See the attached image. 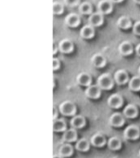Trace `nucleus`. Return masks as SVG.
I'll return each instance as SVG.
<instances>
[{"mask_svg": "<svg viewBox=\"0 0 140 158\" xmlns=\"http://www.w3.org/2000/svg\"><path fill=\"white\" fill-rule=\"evenodd\" d=\"M97 85L101 89L110 90L114 86V79H113V77L110 73H104L100 74L98 77V79H97Z\"/></svg>", "mask_w": 140, "mask_h": 158, "instance_id": "f257e3e1", "label": "nucleus"}, {"mask_svg": "<svg viewBox=\"0 0 140 158\" xmlns=\"http://www.w3.org/2000/svg\"><path fill=\"white\" fill-rule=\"evenodd\" d=\"M58 111L62 115L74 116L76 114V107L71 101H64L58 106Z\"/></svg>", "mask_w": 140, "mask_h": 158, "instance_id": "f03ea898", "label": "nucleus"}, {"mask_svg": "<svg viewBox=\"0 0 140 158\" xmlns=\"http://www.w3.org/2000/svg\"><path fill=\"white\" fill-rule=\"evenodd\" d=\"M123 137L128 140H135L140 137V128L136 125H129L123 131Z\"/></svg>", "mask_w": 140, "mask_h": 158, "instance_id": "7ed1b4c3", "label": "nucleus"}, {"mask_svg": "<svg viewBox=\"0 0 140 158\" xmlns=\"http://www.w3.org/2000/svg\"><path fill=\"white\" fill-rule=\"evenodd\" d=\"M107 103L112 109H119L123 104V99H122V97L120 94L114 93V94H111L108 98Z\"/></svg>", "mask_w": 140, "mask_h": 158, "instance_id": "20e7f679", "label": "nucleus"}, {"mask_svg": "<svg viewBox=\"0 0 140 158\" xmlns=\"http://www.w3.org/2000/svg\"><path fill=\"white\" fill-rule=\"evenodd\" d=\"M114 82L118 85H125L129 82V75H128V73L123 70V69H121V70H118L115 72L114 73Z\"/></svg>", "mask_w": 140, "mask_h": 158, "instance_id": "39448f33", "label": "nucleus"}, {"mask_svg": "<svg viewBox=\"0 0 140 158\" xmlns=\"http://www.w3.org/2000/svg\"><path fill=\"white\" fill-rule=\"evenodd\" d=\"M109 123L113 127H121L125 123V118L121 113H114L110 116Z\"/></svg>", "mask_w": 140, "mask_h": 158, "instance_id": "423d86ee", "label": "nucleus"}, {"mask_svg": "<svg viewBox=\"0 0 140 158\" xmlns=\"http://www.w3.org/2000/svg\"><path fill=\"white\" fill-rule=\"evenodd\" d=\"M58 49L60 52L64 53V54H69L74 51V43L70 40V39H62L59 41L58 43Z\"/></svg>", "mask_w": 140, "mask_h": 158, "instance_id": "0eeeda50", "label": "nucleus"}, {"mask_svg": "<svg viewBox=\"0 0 140 158\" xmlns=\"http://www.w3.org/2000/svg\"><path fill=\"white\" fill-rule=\"evenodd\" d=\"M86 97L92 100H97L101 96V89L98 85H91L87 87L85 90Z\"/></svg>", "mask_w": 140, "mask_h": 158, "instance_id": "6e6552de", "label": "nucleus"}, {"mask_svg": "<svg viewBox=\"0 0 140 158\" xmlns=\"http://www.w3.org/2000/svg\"><path fill=\"white\" fill-rule=\"evenodd\" d=\"M76 82L78 85L87 88L92 85V77L88 73L83 72L76 76Z\"/></svg>", "mask_w": 140, "mask_h": 158, "instance_id": "1a4fd4ad", "label": "nucleus"}, {"mask_svg": "<svg viewBox=\"0 0 140 158\" xmlns=\"http://www.w3.org/2000/svg\"><path fill=\"white\" fill-rule=\"evenodd\" d=\"M122 114L126 118H130V119L135 118L138 115V108L136 105L130 103L123 108Z\"/></svg>", "mask_w": 140, "mask_h": 158, "instance_id": "9d476101", "label": "nucleus"}, {"mask_svg": "<svg viewBox=\"0 0 140 158\" xmlns=\"http://www.w3.org/2000/svg\"><path fill=\"white\" fill-rule=\"evenodd\" d=\"M77 131L74 128H69L66 131H64L63 135H62V139L63 141H65L66 143H71L74 141H77Z\"/></svg>", "mask_w": 140, "mask_h": 158, "instance_id": "9b49d317", "label": "nucleus"}, {"mask_svg": "<svg viewBox=\"0 0 140 158\" xmlns=\"http://www.w3.org/2000/svg\"><path fill=\"white\" fill-rule=\"evenodd\" d=\"M90 143L94 146V147H97V148H101L103 147L106 143H107V140H106V138L101 134V133H96L94 134L91 139H90Z\"/></svg>", "mask_w": 140, "mask_h": 158, "instance_id": "f8f14e48", "label": "nucleus"}, {"mask_svg": "<svg viewBox=\"0 0 140 158\" xmlns=\"http://www.w3.org/2000/svg\"><path fill=\"white\" fill-rule=\"evenodd\" d=\"M98 12L103 14H110L112 10V3L110 0H101L98 4Z\"/></svg>", "mask_w": 140, "mask_h": 158, "instance_id": "ddd939ff", "label": "nucleus"}, {"mask_svg": "<svg viewBox=\"0 0 140 158\" xmlns=\"http://www.w3.org/2000/svg\"><path fill=\"white\" fill-rule=\"evenodd\" d=\"M119 52L122 56H129L134 51V47L131 42L129 41H123L119 45Z\"/></svg>", "mask_w": 140, "mask_h": 158, "instance_id": "4468645a", "label": "nucleus"}, {"mask_svg": "<svg viewBox=\"0 0 140 158\" xmlns=\"http://www.w3.org/2000/svg\"><path fill=\"white\" fill-rule=\"evenodd\" d=\"M104 22V18L103 15L99 12H95L92 13L89 18H88V23L91 26L93 27H97V26H100L103 24Z\"/></svg>", "mask_w": 140, "mask_h": 158, "instance_id": "2eb2a0df", "label": "nucleus"}, {"mask_svg": "<svg viewBox=\"0 0 140 158\" xmlns=\"http://www.w3.org/2000/svg\"><path fill=\"white\" fill-rule=\"evenodd\" d=\"M91 63L93 66H95L96 68H102L106 65L107 60L105 59V57L100 54V53H96L92 56L91 58Z\"/></svg>", "mask_w": 140, "mask_h": 158, "instance_id": "dca6fc26", "label": "nucleus"}, {"mask_svg": "<svg viewBox=\"0 0 140 158\" xmlns=\"http://www.w3.org/2000/svg\"><path fill=\"white\" fill-rule=\"evenodd\" d=\"M74 153V147L71 143H63L58 149V155L63 157H70Z\"/></svg>", "mask_w": 140, "mask_h": 158, "instance_id": "f3484780", "label": "nucleus"}, {"mask_svg": "<svg viewBox=\"0 0 140 158\" xmlns=\"http://www.w3.org/2000/svg\"><path fill=\"white\" fill-rule=\"evenodd\" d=\"M80 22H81V20H80L79 15H77L75 13L69 14L65 18V23L69 27H77L80 24Z\"/></svg>", "mask_w": 140, "mask_h": 158, "instance_id": "a211bd4d", "label": "nucleus"}, {"mask_svg": "<svg viewBox=\"0 0 140 158\" xmlns=\"http://www.w3.org/2000/svg\"><path fill=\"white\" fill-rule=\"evenodd\" d=\"M71 126L74 129H80L83 128L86 126V118L82 115H78L75 114L74 116H73V118L71 119Z\"/></svg>", "mask_w": 140, "mask_h": 158, "instance_id": "6ab92c4d", "label": "nucleus"}, {"mask_svg": "<svg viewBox=\"0 0 140 158\" xmlns=\"http://www.w3.org/2000/svg\"><path fill=\"white\" fill-rule=\"evenodd\" d=\"M80 35L84 39H91L95 35V29H94V27L91 26L90 24L85 25L81 29V31H80Z\"/></svg>", "mask_w": 140, "mask_h": 158, "instance_id": "aec40b11", "label": "nucleus"}, {"mask_svg": "<svg viewBox=\"0 0 140 158\" xmlns=\"http://www.w3.org/2000/svg\"><path fill=\"white\" fill-rule=\"evenodd\" d=\"M90 141L85 138L83 139H78L76 142H75V148L77 151L79 152H87L90 148Z\"/></svg>", "mask_w": 140, "mask_h": 158, "instance_id": "412c9836", "label": "nucleus"}, {"mask_svg": "<svg viewBox=\"0 0 140 158\" xmlns=\"http://www.w3.org/2000/svg\"><path fill=\"white\" fill-rule=\"evenodd\" d=\"M53 130L55 132H64L67 130V125L64 119L62 118H57L53 122Z\"/></svg>", "mask_w": 140, "mask_h": 158, "instance_id": "4be33fe9", "label": "nucleus"}, {"mask_svg": "<svg viewBox=\"0 0 140 158\" xmlns=\"http://www.w3.org/2000/svg\"><path fill=\"white\" fill-rule=\"evenodd\" d=\"M128 87L132 91H140V76L134 75L131 77L128 82Z\"/></svg>", "mask_w": 140, "mask_h": 158, "instance_id": "5701e85b", "label": "nucleus"}, {"mask_svg": "<svg viewBox=\"0 0 140 158\" xmlns=\"http://www.w3.org/2000/svg\"><path fill=\"white\" fill-rule=\"evenodd\" d=\"M108 147L111 151H118L122 148V141L119 138L117 137H111L108 139L107 141Z\"/></svg>", "mask_w": 140, "mask_h": 158, "instance_id": "b1692460", "label": "nucleus"}, {"mask_svg": "<svg viewBox=\"0 0 140 158\" xmlns=\"http://www.w3.org/2000/svg\"><path fill=\"white\" fill-rule=\"evenodd\" d=\"M117 25H118V27L120 29L126 30V29H129L132 26V23H131V20H130L129 17L121 16L117 21Z\"/></svg>", "mask_w": 140, "mask_h": 158, "instance_id": "393cba45", "label": "nucleus"}, {"mask_svg": "<svg viewBox=\"0 0 140 158\" xmlns=\"http://www.w3.org/2000/svg\"><path fill=\"white\" fill-rule=\"evenodd\" d=\"M79 12L83 15H91L93 11L92 5L89 2H83L79 5Z\"/></svg>", "mask_w": 140, "mask_h": 158, "instance_id": "a878e982", "label": "nucleus"}, {"mask_svg": "<svg viewBox=\"0 0 140 158\" xmlns=\"http://www.w3.org/2000/svg\"><path fill=\"white\" fill-rule=\"evenodd\" d=\"M52 10H53L54 15H60L64 10L63 5L59 2H54L53 7H52Z\"/></svg>", "mask_w": 140, "mask_h": 158, "instance_id": "bb28decb", "label": "nucleus"}, {"mask_svg": "<svg viewBox=\"0 0 140 158\" xmlns=\"http://www.w3.org/2000/svg\"><path fill=\"white\" fill-rule=\"evenodd\" d=\"M64 3L68 7H76L80 5V0H64Z\"/></svg>", "mask_w": 140, "mask_h": 158, "instance_id": "cd10ccee", "label": "nucleus"}, {"mask_svg": "<svg viewBox=\"0 0 140 158\" xmlns=\"http://www.w3.org/2000/svg\"><path fill=\"white\" fill-rule=\"evenodd\" d=\"M133 33L135 35H140V21L136 22L133 25Z\"/></svg>", "mask_w": 140, "mask_h": 158, "instance_id": "c85d7f7f", "label": "nucleus"}, {"mask_svg": "<svg viewBox=\"0 0 140 158\" xmlns=\"http://www.w3.org/2000/svg\"><path fill=\"white\" fill-rule=\"evenodd\" d=\"M59 66H60L59 60H58V59H57V58H53V70H54V71L58 70Z\"/></svg>", "mask_w": 140, "mask_h": 158, "instance_id": "c756f323", "label": "nucleus"}, {"mask_svg": "<svg viewBox=\"0 0 140 158\" xmlns=\"http://www.w3.org/2000/svg\"><path fill=\"white\" fill-rule=\"evenodd\" d=\"M135 52H136V54L140 57V43L135 47Z\"/></svg>", "mask_w": 140, "mask_h": 158, "instance_id": "7c9ffc66", "label": "nucleus"}, {"mask_svg": "<svg viewBox=\"0 0 140 158\" xmlns=\"http://www.w3.org/2000/svg\"><path fill=\"white\" fill-rule=\"evenodd\" d=\"M110 1L111 3H120V2L122 1V0H110Z\"/></svg>", "mask_w": 140, "mask_h": 158, "instance_id": "2f4dec72", "label": "nucleus"}, {"mask_svg": "<svg viewBox=\"0 0 140 158\" xmlns=\"http://www.w3.org/2000/svg\"><path fill=\"white\" fill-rule=\"evenodd\" d=\"M56 52H57V47L54 45V47H53V54L55 55V54H56Z\"/></svg>", "mask_w": 140, "mask_h": 158, "instance_id": "473e14b6", "label": "nucleus"}, {"mask_svg": "<svg viewBox=\"0 0 140 158\" xmlns=\"http://www.w3.org/2000/svg\"><path fill=\"white\" fill-rule=\"evenodd\" d=\"M53 158H62V157H61L60 155H58H58L56 154V155H54V156H53Z\"/></svg>", "mask_w": 140, "mask_h": 158, "instance_id": "72a5a7b5", "label": "nucleus"}, {"mask_svg": "<svg viewBox=\"0 0 140 158\" xmlns=\"http://www.w3.org/2000/svg\"><path fill=\"white\" fill-rule=\"evenodd\" d=\"M134 2L136 4H140V0H134Z\"/></svg>", "mask_w": 140, "mask_h": 158, "instance_id": "f704fd0d", "label": "nucleus"}, {"mask_svg": "<svg viewBox=\"0 0 140 158\" xmlns=\"http://www.w3.org/2000/svg\"><path fill=\"white\" fill-rule=\"evenodd\" d=\"M138 75L140 76V66L138 67Z\"/></svg>", "mask_w": 140, "mask_h": 158, "instance_id": "c9c22d12", "label": "nucleus"}, {"mask_svg": "<svg viewBox=\"0 0 140 158\" xmlns=\"http://www.w3.org/2000/svg\"><path fill=\"white\" fill-rule=\"evenodd\" d=\"M138 156H139V158H140V149H139V152H138Z\"/></svg>", "mask_w": 140, "mask_h": 158, "instance_id": "e433bc0d", "label": "nucleus"}]
</instances>
